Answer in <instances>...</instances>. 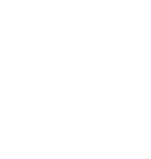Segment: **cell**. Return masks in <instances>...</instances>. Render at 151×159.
<instances>
[]
</instances>
